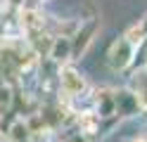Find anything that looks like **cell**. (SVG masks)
Segmentation results:
<instances>
[{"label":"cell","instance_id":"6da1fadb","mask_svg":"<svg viewBox=\"0 0 147 142\" xmlns=\"http://www.w3.org/2000/svg\"><path fill=\"white\" fill-rule=\"evenodd\" d=\"M57 85H59V100L71 104L74 100L83 97L88 92V81L76 66L71 64H62L57 66Z\"/></svg>","mask_w":147,"mask_h":142},{"label":"cell","instance_id":"7a4b0ae2","mask_svg":"<svg viewBox=\"0 0 147 142\" xmlns=\"http://www.w3.org/2000/svg\"><path fill=\"white\" fill-rule=\"evenodd\" d=\"M135 55H138V47L128 40L123 33L116 36L112 40V45L107 47V66H109V71H114V73L128 71L133 66V62H135Z\"/></svg>","mask_w":147,"mask_h":142},{"label":"cell","instance_id":"3957f363","mask_svg":"<svg viewBox=\"0 0 147 142\" xmlns=\"http://www.w3.org/2000/svg\"><path fill=\"white\" fill-rule=\"evenodd\" d=\"M97 31H100V19L97 17L88 19V22H81L78 31L71 36V59H81L88 52V47L93 45Z\"/></svg>","mask_w":147,"mask_h":142},{"label":"cell","instance_id":"277c9868","mask_svg":"<svg viewBox=\"0 0 147 142\" xmlns=\"http://www.w3.org/2000/svg\"><path fill=\"white\" fill-rule=\"evenodd\" d=\"M140 111H142V107H140V102H138L135 92L131 88H116L114 90V114H116L119 121L121 118H133Z\"/></svg>","mask_w":147,"mask_h":142},{"label":"cell","instance_id":"5b68a950","mask_svg":"<svg viewBox=\"0 0 147 142\" xmlns=\"http://www.w3.org/2000/svg\"><path fill=\"white\" fill-rule=\"evenodd\" d=\"M93 111L102 121H119L114 114V88H97L93 92Z\"/></svg>","mask_w":147,"mask_h":142},{"label":"cell","instance_id":"8992f818","mask_svg":"<svg viewBox=\"0 0 147 142\" xmlns=\"http://www.w3.org/2000/svg\"><path fill=\"white\" fill-rule=\"evenodd\" d=\"M76 130L86 133V135H93L100 137V128H102V118L97 116L93 109H86V111H76L74 114V123H71Z\"/></svg>","mask_w":147,"mask_h":142},{"label":"cell","instance_id":"52a82bcc","mask_svg":"<svg viewBox=\"0 0 147 142\" xmlns=\"http://www.w3.org/2000/svg\"><path fill=\"white\" fill-rule=\"evenodd\" d=\"M45 59H50L57 66L69 64L71 62V38H52V45H50Z\"/></svg>","mask_w":147,"mask_h":142},{"label":"cell","instance_id":"ba28073f","mask_svg":"<svg viewBox=\"0 0 147 142\" xmlns=\"http://www.w3.org/2000/svg\"><path fill=\"white\" fill-rule=\"evenodd\" d=\"M5 140L7 142H29L31 140V130L26 126L24 118H14L5 130Z\"/></svg>","mask_w":147,"mask_h":142},{"label":"cell","instance_id":"9c48e42d","mask_svg":"<svg viewBox=\"0 0 147 142\" xmlns=\"http://www.w3.org/2000/svg\"><path fill=\"white\" fill-rule=\"evenodd\" d=\"M78 26H81L78 19H55L52 28H48V31L55 38H71L74 33L78 31Z\"/></svg>","mask_w":147,"mask_h":142},{"label":"cell","instance_id":"30bf717a","mask_svg":"<svg viewBox=\"0 0 147 142\" xmlns=\"http://www.w3.org/2000/svg\"><path fill=\"white\" fill-rule=\"evenodd\" d=\"M59 142H97V137L86 135V133H81V130H76V128L67 126V128L59 130Z\"/></svg>","mask_w":147,"mask_h":142}]
</instances>
